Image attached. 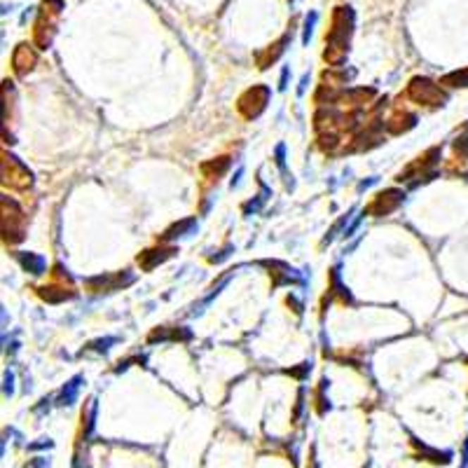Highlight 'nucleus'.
<instances>
[{
    "instance_id": "nucleus-1",
    "label": "nucleus",
    "mask_w": 468,
    "mask_h": 468,
    "mask_svg": "<svg viewBox=\"0 0 468 468\" xmlns=\"http://www.w3.org/2000/svg\"><path fill=\"white\" fill-rule=\"evenodd\" d=\"M351 33H354V10L351 7H338L333 12L331 31L326 35V52L324 58L331 66H342L349 54Z\"/></svg>"
},
{
    "instance_id": "nucleus-2",
    "label": "nucleus",
    "mask_w": 468,
    "mask_h": 468,
    "mask_svg": "<svg viewBox=\"0 0 468 468\" xmlns=\"http://www.w3.org/2000/svg\"><path fill=\"white\" fill-rule=\"evenodd\" d=\"M61 12H63V0H45V3L40 5L38 19H35V31H33V40L40 49H47L52 45Z\"/></svg>"
},
{
    "instance_id": "nucleus-3",
    "label": "nucleus",
    "mask_w": 468,
    "mask_h": 468,
    "mask_svg": "<svg viewBox=\"0 0 468 468\" xmlns=\"http://www.w3.org/2000/svg\"><path fill=\"white\" fill-rule=\"evenodd\" d=\"M24 228H26V218L21 214V209L17 207V202H12L10 197H3V237L10 244H17V241L24 239Z\"/></svg>"
},
{
    "instance_id": "nucleus-4",
    "label": "nucleus",
    "mask_w": 468,
    "mask_h": 468,
    "mask_svg": "<svg viewBox=\"0 0 468 468\" xmlns=\"http://www.w3.org/2000/svg\"><path fill=\"white\" fill-rule=\"evenodd\" d=\"M407 97L424 106H443L445 104V92L436 82H431L429 78H414L407 87Z\"/></svg>"
},
{
    "instance_id": "nucleus-5",
    "label": "nucleus",
    "mask_w": 468,
    "mask_h": 468,
    "mask_svg": "<svg viewBox=\"0 0 468 468\" xmlns=\"http://www.w3.org/2000/svg\"><path fill=\"white\" fill-rule=\"evenodd\" d=\"M267 104H269V90L262 85H255L246 94H241L237 108L246 120H253V117H258L262 111H265Z\"/></svg>"
},
{
    "instance_id": "nucleus-6",
    "label": "nucleus",
    "mask_w": 468,
    "mask_h": 468,
    "mask_svg": "<svg viewBox=\"0 0 468 468\" xmlns=\"http://www.w3.org/2000/svg\"><path fill=\"white\" fill-rule=\"evenodd\" d=\"M3 183L17 187V190H26V187L33 185V176L17 157H12V155H7L5 152L3 155Z\"/></svg>"
},
{
    "instance_id": "nucleus-7",
    "label": "nucleus",
    "mask_w": 468,
    "mask_h": 468,
    "mask_svg": "<svg viewBox=\"0 0 468 468\" xmlns=\"http://www.w3.org/2000/svg\"><path fill=\"white\" fill-rule=\"evenodd\" d=\"M405 195L400 192V190H384V192H379L372 204L368 209H365V214L370 216H389L391 211H396L400 204H403Z\"/></svg>"
},
{
    "instance_id": "nucleus-8",
    "label": "nucleus",
    "mask_w": 468,
    "mask_h": 468,
    "mask_svg": "<svg viewBox=\"0 0 468 468\" xmlns=\"http://www.w3.org/2000/svg\"><path fill=\"white\" fill-rule=\"evenodd\" d=\"M35 61H38V54L33 52V47L28 45V42H21V45L14 49V56H12V66H14V73L17 75H28V73L33 70Z\"/></svg>"
},
{
    "instance_id": "nucleus-9",
    "label": "nucleus",
    "mask_w": 468,
    "mask_h": 468,
    "mask_svg": "<svg viewBox=\"0 0 468 468\" xmlns=\"http://www.w3.org/2000/svg\"><path fill=\"white\" fill-rule=\"evenodd\" d=\"M134 281V274L129 272H122V274H115V276H97V279H90L87 281V286L92 290H120L124 286H129V283Z\"/></svg>"
},
{
    "instance_id": "nucleus-10",
    "label": "nucleus",
    "mask_w": 468,
    "mask_h": 468,
    "mask_svg": "<svg viewBox=\"0 0 468 468\" xmlns=\"http://www.w3.org/2000/svg\"><path fill=\"white\" fill-rule=\"evenodd\" d=\"M176 255V248H152V251H143L138 255V265H141L145 272H150V269H155L159 262L169 260Z\"/></svg>"
},
{
    "instance_id": "nucleus-11",
    "label": "nucleus",
    "mask_w": 468,
    "mask_h": 468,
    "mask_svg": "<svg viewBox=\"0 0 468 468\" xmlns=\"http://www.w3.org/2000/svg\"><path fill=\"white\" fill-rule=\"evenodd\" d=\"M288 40H290V35H283V38H281L279 42H274V45H269L267 52L258 54V66H260V68H269V66H272V63L276 61V58H279V56L283 54V49H286Z\"/></svg>"
},
{
    "instance_id": "nucleus-12",
    "label": "nucleus",
    "mask_w": 468,
    "mask_h": 468,
    "mask_svg": "<svg viewBox=\"0 0 468 468\" xmlns=\"http://www.w3.org/2000/svg\"><path fill=\"white\" fill-rule=\"evenodd\" d=\"M414 124H417V117H414V115L398 113V115H393L389 122H386V129H389L391 134H403V131L412 129Z\"/></svg>"
},
{
    "instance_id": "nucleus-13",
    "label": "nucleus",
    "mask_w": 468,
    "mask_h": 468,
    "mask_svg": "<svg viewBox=\"0 0 468 468\" xmlns=\"http://www.w3.org/2000/svg\"><path fill=\"white\" fill-rule=\"evenodd\" d=\"M17 260L21 262V267H24L26 272H31L35 276L45 272V258H40V255H35V253H19Z\"/></svg>"
},
{
    "instance_id": "nucleus-14",
    "label": "nucleus",
    "mask_w": 468,
    "mask_h": 468,
    "mask_svg": "<svg viewBox=\"0 0 468 468\" xmlns=\"http://www.w3.org/2000/svg\"><path fill=\"white\" fill-rule=\"evenodd\" d=\"M40 295L45 297L47 302H63V300L75 297V292L70 288L66 290V286H45V288H40Z\"/></svg>"
},
{
    "instance_id": "nucleus-15",
    "label": "nucleus",
    "mask_w": 468,
    "mask_h": 468,
    "mask_svg": "<svg viewBox=\"0 0 468 468\" xmlns=\"http://www.w3.org/2000/svg\"><path fill=\"white\" fill-rule=\"evenodd\" d=\"M80 382H82V377H75V379H70V382L63 386L61 396H58V405H73V403H75V396H78Z\"/></svg>"
},
{
    "instance_id": "nucleus-16",
    "label": "nucleus",
    "mask_w": 468,
    "mask_h": 468,
    "mask_svg": "<svg viewBox=\"0 0 468 468\" xmlns=\"http://www.w3.org/2000/svg\"><path fill=\"white\" fill-rule=\"evenodd\" d=\"M195 228H197V221H195V218H190V221H183L178 225H173L171 230H166L162 239L169 241V239H176V237H183V234L190 232V230H195Z\"/></svg>"
},
{
    "instance_id": "nucleus-17",
    "label": "nucleus",
    "mask_w": 468,
    "mask_h": 468,
    "mask_svg": "<svg viewBox=\"0 0 468 468\" xmlns=\"http://www.w3.org/2000/svg\"><path fill=\"white\" fill-rule=\"evenodd\" d=\"M443 85L448 87H468V70H455L443 78Z\"/></svg>"
},
{
    "instance_id": "nucleus-18",
    "label": "nucleus",
    "mask_w": 468,
    "mask_h": 468,
    "mask_svg": "<svg viewBox=\"0 0 468 468\" xmlns=\"http://www.w3.org/2000/svg\"><path fill=\"white\" fill-rule=\"evenodd\" d=\"M230 166V159L228 157H223V159H218V164L214 162V164H204V173H209V171H214V176H221L225 169Z\"/></svg>"
},
{
    "instance_id": "nucleus-19",
    "label": "nucleus",
    "mask_w": 468,
    "mask_h": 468,
    "mask_svg": "<svg viewBox=\"0 0 468 468\" xmlns=\"http://www.w3.org/2000/svg\"><path fill=\"white\" fill-rule=\"evenodd\" d=\"M455 150H457V155H459V157L468 159V134H464V136H459V138H457Z\"/></svg>"
},
{
    "instance_id": "nucleus-20",
    "label": "nucleus",
    "mask_w": 468,
    "mask_h": 468,
    "mask_svg": "<svg viewBox=\"0 0 468 468\" xmlns=\"http://www.w3.org/2000/svg\"><path fill=\"white\" fill-rule=\"evenodd\" d=\"M111 345H115V338H106V340L92 342L90 349H94V351H108V349H111Z\"/></svg>"
},
{
    "instance_id": "nucleus-21",
    "label": "nucleus",
    "mask_w": 468,
    "mask_h": 468,
    "mask_svg": "<svg viewBox=\"0 0 468 468\" xmlns=\"http://www.w3.org/2000/svg\"><path fill=\"white\" fill-rule=\"evenodd\" d=\"M314 21H316V14H309V17H307V24H304V35H302V42L307 45V42H309V38H312V28H314Z\"/></svg>"
},
{
    "instance_id": "nucleus-22",
    "label": "nucleus",
    "mask_w": 468,
    "mask_h": 468,
    "mask_svg": "<svg viewBox=\"0 0 468 468\" xmlns=\"http://www.w3.org/2000/svg\"><path fill=\"white\" fill-rule=\"evenodd\" d=\"M12 382H14L12 372H7L5 375V393H12Z\"/></svg>"
},
{
    "instance_id": "nucleus-23",
    "label": "nucleus",
    "mask_w": 468,
    "mask_h": 468,
    "mask_svg": "<svg viewBox=\"0 0 468 468\" xmlns=\"http://www.w3.org/2000/svg\"><path fill=\"white\" fill-rule=\"evenodd\" d=\"M468 464V443H466V448H464V466Z\"/></svg>"
}]
</instances>
